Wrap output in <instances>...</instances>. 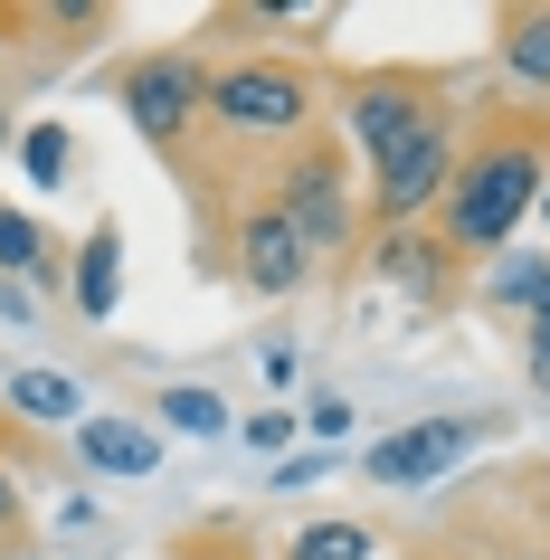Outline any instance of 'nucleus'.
Here are the masks:
<instances>
[{"label":"nucleus","instance_id":"nucleus-1","mask_svg":"<svg viewBox=\"0 0 550 560\" xmlns=\"http://www.w3.org/2000/svg\"><path fill=\"white\" fill-rule=\"evenodd\" d=\"M541 190H550V115L503 105V115H484V133L456 152V180H446V200H436V247H446V257L503 247V237L541 209Z\"/></svg>","mask_w":550,"mask_h":560},{"label":"nucleus","instance_id":"nucleus-2","mask_svg":"<svg viewBox=\"0 0 550 560\" xmlns=\"http://www.w3.org/2000/svg\"><path fill=\"white\" fill-rule=\"evenodd\" d=\"M323 115V86L304 58H237L209 77V124L229 143H304Z\"/></svg>","mask_w":550,"mask_h":560},{"label":"nucleus","instance_id":"nucleus-3","mask_svg":"<svg viewBox=\"0 0 550 560\" xmlns=\"http://www.w3.org/2000/svg\"><path fill=\"white\" fill-rule=\"evenodd\" d=\"M436 115H456V77L446 67H351L342 77V133L371 152V172L389 152H408Z\"/></svg>","mask_w":550,"mask_h":560},{"label":"nucleus","instance_id":"nucleus-4","mask_svg":"<svg viewBox=\"0 0 550 560\" xmlns=\"http://www.w3.org/2000/svg\"><path fill=\"white\" fill-rule=\"evenodd\" d=\"M115 105L133 115L152 152H180V133L209 115V67L200 48H152V58H124L115 67Z\"/></svg>","mask_w":550,"mask_h":560},{"label":"nucleus","instance_id":"nucleus-5","mask_svg":"<svg viewBox=\"0 0 550 560\" xmlns=\"http://www.w3.org/2000/svg\"><path fill=\"white\" fill-rule=\"evenodd\" d=\"M276 209H285L294 229H304V247H314V257L351 247V172H342V143H332V133H304V143L285 152Z\"/></svg>","mask_w":550,"mask_h":560},{"label":"nucleus","instance_id":"nucleus-6","mask_svg":"<svg viewBox=\"0 0 550 560\" xmlns=\"http://www.w3.org/2000/svg\"><path fill=\"white\" fill-rule=\"evenodd\" d=\"M456 152H465V143H456V115H436L408 152H389V162L371 172V209H379V229H408V219H428V209L446 200V180H456Z\"/></svg>","mask_w":550,"mask_h":560},{"label":"nucleus","instance_id":"nucleus-7","mask_svg":"<svg viewBox=\"0 0 550 560\" xmlns=\"http://www.w3.org/2000/svg\"><path fill=\"white\" fill-rule=\"evenodd\" d=\"M229 276L247 295H294V285L314 276V247H304V229H294L276 200H257L237 219V237H229Z\"/></svg>","mask_w":550,"mask_h":560},{"label":"nucleus","instance_id":"nucleus-8","mask_svg":"<svg viewBox=\"0 0 550 560\" xmlns=\"http://www.w3.org/2000/svg\"><path fill=\"white\" fill-rule=\"evenodd\" d=\"M475 438H484L475 418H418V428H399V438L371 446V485H436Z\"/></svg>","mask_w":550,"mask_h":560},{"label":"nucleus","instance_id":"nucleus-9","mask_svg":"<svg viewBox=\"0 0 550 560\" xmlns=\"http://www.w3.org/2000/svg\"><path fill=\"white\" fill-rule=\"evenodd\" d=\"M67 285H77V314H86V324H105V314L124 304V229H115V219H95V229H86L77 266H67Z\"/></svg>","mask_w":550,"mask_h":560},{"label":"nucleus","instance_id":"nucleus-10","mask_svg":"<svg viewBox=\"0 0 550 560\" xmlns=\"http://www.w3.org/2000/svg\"><path fill=\"white\" fill-rule=\"evenodd\" d=\"M77 456H86L95 475H152L162 466V438L133 428V418H86V428H77Z\"/></svg>","mask_w":550,"mask_h":560},{"label":"nucleus","instance_id":"nucleus-11","mask_svg":"<svg viewBox=\"0 0 550 560\" xmlns=\"http://www.w3.org/2000/svg\"><path fill=\"white\" fill-rule=\"evenodd\" d=\"M493 48H503V77H513L522 95H550V10H503L493 20Z\"/></svg>","mask_w":550,"mask_h":560},{"label":"nucleus","instance_id":"nucleus-12","mask_svg":"<svg viewBox=\"0 0 550 560\" xmlns=\"http://www.w3.org/2000/svg\"><path fill=\"white\" fill-rule=\"evenodd\" d=\"M0 276H20V285H58V276H67L58 237L38 229L30 209H0Z\"/></svg>","mask_w":550,"mask_h":560},{"label":"nucleus","instance_id":"nucleus-13","mask_svg":"<svg viewBox=\"0 0 550 560\" xmlns=\"http://www.w3.org/2000/svg\"><path fill=\"white\" fill-rule=\"evenodd\" d=\"M0 399L20 418H48V428H86V399H77V381H58V371H10Z\"/></svg>","mask_w":550,"mask_h":560},{"label":"nucleus","instance_id":"nucleus-14","mask_svg":"<svg viewBox=\"0 0 550 560\" xmlns=\"http://www.w3.org/2000/svg\"><path fill=\"white\" fill-rule=\"evenodd\" d=\"M152 418H172L180 438H219L229 428V399L219 389H152Z\"/></svg>","mask_w":550,"mask_h":560},{"label":"nucleus","instance_id":"nucleus-15","mask_svg":"<svg viewBox=\"0 0 550 560\" xmlns=\"http://www.w3.org/2000/svg\"><path fill=\"white\" fill-rule=\"evenodd\" d=\"M285 560H371V523H304Z\"/></svg>","mask_w":550,"mask_h":560},{"label":"nucleus","instance_id":"nucleus-16","mask_svg":"<svg viewBox=\"0 0 550 560\" xmlns=\"http://www.w3.org/2000/svg\"><path fill=\"white\" fill-rule=\"evenodd\" d=\"M20 162H30V180H38V190H58V180H67V124H58V115H48V124H30Z\"/></svg>","mask_w":550,"mask_h":560},{"label":"nucleus","instance_id":"nucleus-17","mask_svg":"<svg viewBox=\"0 0 550 560\" xmlns=\"http://www.w3.org/2000/svg\"><path fill=\"white\" fill-rule=\"evenodd\" d=\"M294 428H304L294 409H257V418H247V446H266V456H276V446H285Z\"/></svg>","mask_w":550,"mask_h":560},{"label":"nucleus","instance_id":"nucleus-18","mask_svg":"<svg viewBox=\"0 0 550 560\" xmlns=\"http://www.w3.org/2000/svg\"><path fill=\"white\" fill-rule=\"evenodd\" d=\"M20 532H30V513H20V475L0 466V541H20Z\"/></svg>","mask_w":550,"mask_h":560},{"label":"nucleus","instance_id":"nucleus-19","mask_svg":"<svg viewBox=\"0 0 550 560\" xmlns=\"http://www.w3.org/2000/svg\"><path fill=\"white\" fill-rule=\"evenodd\" d=\"M314 438H351V399H314Z\"/></svg>","mask_w":550,"mask_h":560},{"label":"nucleus","instance_id":"nucleus-20","mask_svg":"<svg viewBox=\"0 0 550 560\" xmlns=\"http://www.w3.org/2000/svg\"><path fill=\"white\" fill-rule=\"evenodd\" d=\"M314 475H323V456H294V466H276V494H304Z\"/></svg>","mask_w":550,"mask_h":560},{"label":"nucleus","instance_id":"nucleus-21","mask_svg":"<svg viewBox=\"0 0 550 560\" xmlns=\"http://www.w3.org/2000/svg\"><path fill=\"white\" fill-rule=\"evenodd\" d=\"M531 381H550V314H531Z\"/></svg>","mask_w":550,"mask_h":560},{"label":"nucleus","instance_id":"nucleus-22","mask_svg":"<svg viewBox=\"0 0 550 560\" xmlns=\"http://www.w3.org/2000/svg\"><path fill=\"white\" fill-rule=\"evenodd\" d=\"M541 219H550V190H541Z\"/></svg>","mask_w":550,"mask_h":560}]
</instances>
